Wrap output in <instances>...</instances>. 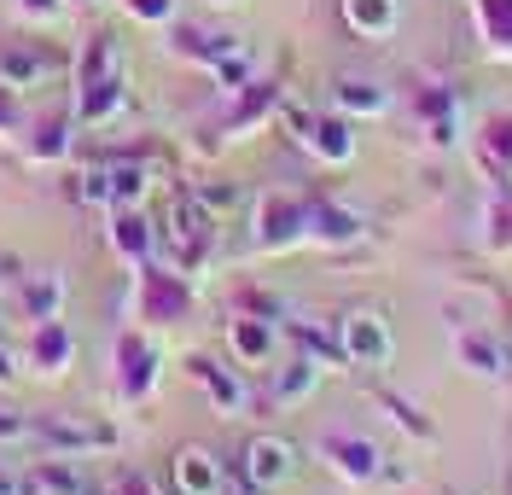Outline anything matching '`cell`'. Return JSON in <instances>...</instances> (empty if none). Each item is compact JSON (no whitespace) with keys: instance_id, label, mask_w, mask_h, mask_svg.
<instances>
[{"instance_id":"11","label":"cell","mask_w":512,"mask_h":495,"mask_svg":"<svg viewBox=\"0 0 512 495\" xmlns=\"http://www.w3.org/2000/svg\"><path fill=\"white\" fill-rule=\"evenodd\" d=\"M64 70V53L47 41H6L0 47V82L6 88H41Z\"/></svg>"},{"instance_id":"22","label":"cell","mask_w":512,"mask_h":495,"mask_svg":"<svg viewBox=\"0 0 512 495\" xmlns=\"http://www.w3.org/2000/svg\"><path fill=\"white\" fill-rule=\"evenodd\" d=\"M18 495H88V472L76 461H64V455H53V461H35L18 478Z\"/></svg>"},{"instance_id":"33","label":"cell","mask_w":512,"mask_h":495,"mask_svg":"<svg viewBox=\"0 0 512 495\" xmlns=\"http://www.w3.org/2000/svg\"><path fill=\"white\" fill-rule=\"evenodd\" d=\"M210 76H216V82H222L227 94H239V88H245V82H256V59H251V47H245V41H239V47H233V53H227L222 65L210 70Z\"/></svg>"},{"instance_id":"35","label":"cell","mask_w":512,"mask_h":495,"mask_svg":"<svg viewBox=\"0 0 512 495\" xmlns=\"http://www.w3.org/2000/svg\"><path fill=\"white\" fill-rule=\"evenodd\" d=\"M140 24H175V0H123Z\"/></svg>"},{"instance_id":"12","label":"cell","mask_w":512,"mask_h":495,"mask_svg":"<svg viewBox=\"0 0 512 495\" xmlns=\"http://www.w3.org/2000/svg\"><path fill=\"white\" fill-rule=\"evenodd\" d=\"M297 146L315 152L326 169H344V164H355V123L344 117V111H315Z\"/></svg>"},{"instance_id":"8","label":"cell","mask_w":512,"mask_h":495,"mask_svg":"<svg viewBox=\"0 0 512 495\" xmlns=\"http://www.w3.org/2000/svg\"><path fill=\"white\" fill-rule=\"evenodd\" d=\"M30 443L53 449V455H94V449H117V426H99V420H59V414H30Z\"/></svg>"},{"instance_id":"31","label":"cell","mask_w":512,"mask_h":495,"mask_svg":"<svg viewBox=\"0 0 512 495\" xmlns=\"http://www.w3.org/2000/svg\"><path fill=\"white\" fill-rule=\"evenodd\" d=\"M291 338H297V350H303V356H315L320 367L344 362V344H338V332H320V327H309V321H297V327H291ZM344 367H350V362H344Z\"/></svg>"},{"instance_id":"39","label":"cell","mask_w":512,"mask_h":495,"mask_svg":"<svg viewBox=\"0 0 512 495\" xmlns=\"http://www.w3.org/2000/svg\"><path fill=\"white\" fill-rule=\"evenodd\" d=\"M18 88H6V82H0V134H12V129H24V111H18Z\"/></svg>"},{"instance_id":"18","label":"cell","mask_w":512,"mask_h":495,"mask_svg":"<svg viewBox=\"0 0 512 495\" xmlns=\"http://www.w3.org/2000/svg\"><path fill=\"white\" fill-rule=\"evenodd\" d=\"M187 373L204 385V396L216 402V414H245V408H251V391H245L239 367H222L216 356H192Z\"/></svg>"},{"instance_id":"41","label":"cell","mask_w":512,"mask_h":495,"mask_svg":"<svg viewBox=\"0 0 512 495\" xmlns=\"http://www.w3.org/2000/svg\"><path fill=\"white\" fill-rule=\"evenodd\" d=\"M12 379H18V367H12V356H6V350H0V385H12Z\"/></svg>"},{"instance_id":"32","label":"cell","mask_w":512,"mask_h":495,"mask_svg":"<svg viewBox=\"0 0 512 495\" xmlns=\"http://www.w3.org/2000/svg\"><path fill=\"white\" fill-rule=\"evenodd\" d=\"M379 408H390V420H396V426L408 431V437H419V443H431V437H437V426H431V420L419 414V408L408 402V396H396V391H379Z\"/></svg>"},{"instance_id":"38","label":"cell","mask_w":512,"mask_h":495,"mask_svg":"<svg viewBox=\"0 0 512 495\" xmlns=\"http://www.w3.org/2000/svg\"><path fill=\"white\" fill-rule=\"evenodd\" d=\"M105 495H158V490H152V478H146V472H117Z\"/></svg>"},{"instance_id":"9","label":"cell","mask_w":512,"mask_h":495,"mask_svg":"<svg viewBox=\"0 0 512 495\" xmlns=\"http://www.w3.org/2000/svg\"><path fill=\"white\" fill-rule=\"evenodd\" d=\"M146 187H152L146 164H105V169H88L76 181V198L82 204H105V210H134L146 198Z\"/></svg>"},{"instance_id":"40","label":"cell","mask_w":512,"mask_h":495,"mask_svg":"<svg viewBox=\"0 0 512 495\" xmlns=\"http://www.w3.org/2000/svg\"><path fill=\"white\" fill-rule=\"evenodd\" d=\"M59 6H64V0H18V12H24V18H59Z\"/></svg>"},{"instance_id":"4","label":"cell","mask_w":512,"mask_h":495,"mask_svg":"<svg viewBox=\"0 0 512 495\" xmlns=\"http://www.w3.org/2000/svg\"><path fill=\"white\" fill-rule=\"evenodd\" d=\"M163 239H169V251H175L181 268H204L210 251H216V210H204L192 193H181L175 204H169V228H163Z\"/></svg>"},{"instance_id":"30","label":"cell","mask_w":512,"mask_h":495,"mask_svg":"<svg viewBox=\"0 0 512 495\" xmlns=\"http://www.w3.org/2000/svg\"><path fill=\"white\" fill-rule=\"evenodd\" d=\"M70 123H76V111L70 117H53V123H41L30 140V158L35 164H59L64 152H70Z\"/></svg>"},{"instance_id":"7","label":"cell","mask_w":512,"mask_h":495,"mask_svg":"<svg viewBox=\"0 0 512 495\" xmlns=\"http://www.w3.org/2000/svg\"><path fill=\"white\" fill-rule=\"evenodd\" d=\"M239 478L245 490H280L297 478V443L274 437V431H256L251 443L239 449Z\"/></svg>"},{"instance_id":"26","label":"cell","mask_w":512,"mask_h":495,"mask_svg":"<svg viewBox=\"0 0 512 495\" xmlns=\"http://www.w3.org/2000/svg\"><path fill=\"white\" fill-rule=\"evenodd\" d=\"M70 356H76V338H70V327L64 321H35V338H30V362L41 379H59L64 367H70Z\"/></svg>"},{"instance_id":"34","label":"cell","mask_w":512,"mask_h":495,"mask_svg":"<svg viewBox=\"0 0 512 495\" xmlns=\"http://www.w3.org/2000/svg\"><path fill=\"white\" fill-rule=\"evenodd\" d=\"M239 309H245V315H262V321H286V303L274 292H262V286H245V292H239Z\"/></svg>"},{"instance_id":"36","label":"cell","mask_w":512,"mask_h":495,"mask_svg":"<svg viewBox=\"0 0 512 495\" xmlns=\"http://www.w3.org/2000/svg\"><path fill=\"white\" fill-rule=\"evenodd\" d=\"M192 198H198L204 210H216V216H222V210L239 204V187H192Z\"/></svg>"},{"instance_id":"28","label":"cell","mask_w":512,"mask_h":495,"mask_svg":"<svg viewBox=\"0 0 512 495\" xmlns=\"http://www.w3.org/2000/svg\"><path fill=\"white\" fill-rule=\"evenodd\" d=\"M315 385H320V362H315V356H303V350H297V356H291L286 367H274V385H268V402H274V408H297L303 396H315Z\"/></svg>"},{"instance_id":"42","label":"cell","mask_w":512,"mask_h":495,"mask_svg":"<svg viewBox=\"0 0 512 495\" xmlns=\"http://www.w3.org/2000/svg\"><path fill=\"white\" fill-rule=\"evenodd\" d=\"M0 495H18V478H6V472H0Z\"/></svg>"},{"instance_id":"29","label":"cell","mask_w":512,"mask_h":495,"mask_svg":"<svg viewBox=\"0 0 512 495\" xmlns=\"http://www.w3.org/2000/svg\"><path fill=\"white\" fill-rule=\"evenodd\" d=\"M18 303H24V315H30V321H59L64 280H59V274H30V280L18 286Z\"/></svg>"},{"instance_id":"21","label":"cell","mask_w":512,"mask_h":495,"mask_svg":"<svg viewBox=\"0 0 512 495\" xmlns=\"http://www.w3.org/2000/svg\"><path fill=\"white\" fill-rule=\"evenodd\" d=\"M338 12H344V30L361 41H390L402 24V0H338Z\"/></svg>"},{"instance_id":"27","label":"cell","mask_w":512,"mask_h":495,"mask_svg":"<svg viewBox=\"0 0 512 495\" xmlns=\"http://www.w3.org/2000/svg\"><path fill=\"white\" fill-rule=\"evenodd\" d=\"M489 59H512V0H466Z\"/></svg>"},{"instance_id":"19","label":"cell","mask_w":512,"mask_h":495,"mask_svg":"<svg viewBox=\"0 0 512 495\" xmlns=\"http://www.w3.org/2000/svg\"><path fill=\"white\" fill-rule=\"evenodd\" d=\"M478 164H483V175L495 181V193H512V111L483 117V129H478Z\"/></svg>"},{"instance_id":"15","label":"cell","mask_w":512,"mask_h":495,"mask_svg":"<svg viewBox=\"0 0 512 495\" xmlns=\"http://www.w3.org/2000/svg\"><path fill=\"white\" fill-rule=\"evenodd\" d=\"M227 350H233L239 367H268L274 350H280V321H262V315L233 309V321H227Z\"/></svg>"},{"instance_id":"16","label":"cell","mask_w":512,"mask_h":495,"mask_svg":"<svg viewBox=\"0 0 512 495\" xmlns=\"http://www.w3.org/2000/svg\"><path fill=\"white\" fill-rule=\"evenodd\" d=\"M169 478H175V495H222V490H227L222 461H216L204 443H187V449H175V461H169Z\"/></svg>"},{"instance_id":"10","label":"cell","mask_w":512,"mask_h":495,"mask_svg":"<svg viewBox=\"0 0 512 495\" xmlns=\"http://www.w3.org/2000/svg\"><path fill=\"white\" fill-rule=\"evenodd\" d=\"M158 373H163V350L146 338V332H123L117 338V396L123 402H146L158 391Z\"/></svg>"},{"instance_id":"3","label":"cell","mask_w":512,"mask_h":495,"mask_svg":"<svg viewBox=\"0 0 512 495\" xmlns=\"http://www.w3.org/2000/svg\"><path fill=\"white\" fill-rule=\"evenodd\" d=\"M134 315H140L146 327H175V321L192 315V286L181 280V274L146 263L140 280H134Z\"/></svg>"},{"instance_id":"20","label":"cell","mask_w":512,"mask_h":495,"mask_svg":"<svg viewBox=\"0 0 512 495\" xmlns=\"http://www.w3.org/2000/svg\"><path fill=\"white\" fill-rule=\"evenodd\" d=\"M111 251L134 268H146L158 257V228H152V216H140V204L134 210H111Z\"/></svg>"},{"instance_id":"43","label":"cell","mask_w":512,"mask_h":495,"mask_svg":"<svg viewBox=\"0 0 512 495\" xmlns=\"http://www.w3.org/2000/svg\"><path fill=\"white\" fill-rule=\"evenodd\" d=\"M210 6H239V0H210Z\"/></svg>"},{"instance_id":"25","label":"cell","mask_w":512,"mask_h":495,"mask_svg":"<svg viewBox=\"0 0 512 495\" xmlns=\"http://www.w3.org/2000/svg\"><path fill=\"white\" fill-rule=\"evenodd\" d=\"M274 111H280V82H262V76H256V82L239 88V105H233V117H227L222 129L233 134V140H245V134H251L256 123H268Z\"/></svg>"},{"instance_id":"6","label":"cell","mask_w":512,"mask_h":495,"mask_svg":"<svg viewBox=\"0 0 512 495\" xmlns=\"http://www.w3.org/2000/svg\"><path fill=\"white\" fill-rule=\"evenodd\" d=\"M315 455L332 466L344 484H355V490L384 478V449L373 443V437H361V431H320Z\"/></svg>"},{"instance_id":"1","label":"cell","mask_w":512,"mask_h":495,"mask_svg":"<svg viewBox=\"0 0 512 495\" xmlns=\"http://www.w3.org/2000/svg\"><path fill=\"white\" fill-rule=\"evenodd\" d=\"M128 99V70H123V47L117 35L99 30L82 47V94H76V123H111Z\"/></svg>"},{"instance_id":"17","label":"cell","mask_w":512,"mask_h":495,"mask_svg":"<svg viewBox=\"0 0 512 495\" xmlns=\"http://www.w3.org/2000/svg\"><path fill=\"white\" fill-rule=\"evenodd\" d=\"M309 239H315V245H332V251H344V245H361V239H367V222H361V210H350V204L309 198Z\"/></svg>"},{"instance_id":"5","label":"cell","mask_w":512,"mask_h":495,"mask_svg":"<svg viewBox=\"0 0 512 495\" xmlns=\"http://www.w3.org/2000/svg\"><path fill=\"white\" fill-rule=\"evenodd\" d=\"M303 239H309V198H297V193L256 198V228H251L256 251H291Z\"/></svg>"},{"instance_id":"2","label":"cell","mask_w":512,"mask_h":495,"mask_svg":"<svg viewBox=\"0 0 512 495\" xmlns=\"http://www.w3.org/2000/svg\"><path fill=\"white\" fill-rule=\"evenodd\" d=\"M338 344H344V362L361 373H379L396 362V332L379 309H344L338 315Z\"/></svg>"},{"instance_id":"24","label":"cell","mask_w":512,"mask_h":495,"mask_svg":"<svg viewBox=\"0 0 512 495\" xmlns=\"http://www.w3.org/2000/svg\"><path fill=\"white\" fill-rule=\"evenodd\" d=\"M332 99H338V111H344L350 123L390 111V88H384L379 76H338V82H332Z\"/></svg>"},{"instance_id":"23","label":"cell","mask_w":512,"mask_h":495,"mask_svg":"<svg viewBox=\"0 0 512 495\" xmlns=\"http://www.w3.org/2000/svg\"><path fill=\"white\" fill-rule=\"evenodd\" d=\"M169 47L181 53V59H192V65H204V70H216L239 47V35H227V30H198V24H175L169 30Z\"/></svg>"},{"instance_id":"13","label":"cell","mask_w":512,"mask_h":495,"mask_svg":"<svg viewBox=\"0 0 512 495\" xmlns=\"http://www.w3.org/2000/svg\"><path fill=\"white\" fill-rule=\"evenodd\" d=\"M454 356L466 373H478V379H507L512 373V350L501 332L489 327H454Z\"/></svg>"},{"instance_id":"14","label":"cell","mask_w":512,"mask_h":495,"mask_svg":"<svg viewBox=\"0 0 512 495\" xmlns=\"http://www.w3.org/2000/svg\"><path fill=\"white\" fill-rule=\"evenodd\" d=\"M414 105H419L425 140H431L437 152H454V146H460V99H454V88H448V82H425Z\"/></svg>"},{"instance_id":"37","label":"cell","mask_w":512,"mask_h":495,"mask_svg":"<svg viewBox=\"0 0 512 495\" xmlns=\"http://www.w3.org/2000/svg\"><path fill=\"white\" fill-rule=\"evenodd\" d=\"M24 437H30V414L0 408V443H24Z\"/></svg>"}]
</instances>
